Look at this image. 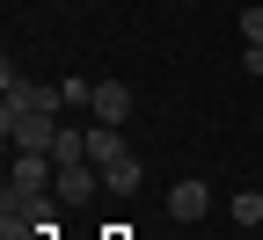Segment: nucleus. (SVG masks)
Instances as JSON below:
<instances>
[{"label":"nucleus","mask_w":263,"mask_h":240,"mask_svg":"<svg viewBox=\"0 0 263 240\" xmlns=\"http://www.w3.org/2000/svg\"><path fill=\"white\" fill-rule=\"evenodd\" d=\"M168 211H176L183 226H197V219H205V211H212V189H205V182H197V175H183V182L168 189Z\"/></svg>","instance_id":"obj_3"},{"label":"nucleus","mask_w":263,"mask_h":240,"mask_svg":"<svg viewBox=\"0 0 263 240\" xmlns=\"http://www.w3.org/2000/svg\"><path fill=\"white\" fill-rule=\"evenodd\" d=\"M241 44H263V8H241Z\"/></svg>","instance_id":"obj_8"},{"label":"nucleus","mask_w":263,"mask_h":240,"mask_svg":"<svg viewBox=\"0 0 263 240\" xmlns=\"http://www.w3.org/2000/svg\"><path fill=\"white\" fill-rule=\"evenodd\" d=\"M234 219H241V226H263V197H256V189L234 197Z\"/></svg>","instance_id":"obj_7"},{"label":"nucleus","mask_w":263,"mask_h":240,"mask_svg":"<svg viewBox=\"0 0 263 240\" xmlns=\"http://www.w3.org/2000/svg\"><path fill=\"white\" fill-rule=\"evenodd\" d=\"M0 131H8V146H15V153H51L59 117H51V110H0Z\"/></svg>","instance_id":"obj_1"},{"label":"nucleus","mask_w":263,"mask_h":240,"mask_svg":"<svg viewBox=\"0 0 263 240\" xmlns=\"http://www.w3.org/2000/svg\"><path fill=\"white\" fill-rule=\"evenodd\" d=\"M132 117V88L124 80H95V124H124Z\"/></svg>","instance_id":"obj_4"},{"label":"nucleus","mask_w":263,"mask_h":240,"mask_svg":"<svg viewBox=\"0 0 263 240\" xmlns=\"http://www.w3.org/2000/svg\"><path fill=\"white\" fill-rule=\"evenodd\" d=\"M241 73H249V80H263V44H241Z\"/></svg>","instance_id":"obj_9"},{"label":"nucleus","mask_w":263,"mask_h":240,"mask_svg":"<svg viewBox=\"0 0 263 240\" xmlns=\"http://www.w3.org/2000/svg\"><path fill=\"white\" fill-rule=\"evenodd\" d=\"M139 182H146V167H139V160H132V153H124L117 167H103V189H110V197H132V189H139Z\"/></svg>","instance_id":"obj_6"},{"label":"nucleus","mask_w":263,"mask_h":240,"mask_svg":"<svg viewBox=\"0 0 263 240\" xmlns=\"http://www.w3.org/2000/svg\"><path fill=\"white\" fill-rule=\"evenodd\" d=\"M88 160H95V167H117V160H124V131H117V124H88Z\"/></svg>","instance_id":"obj_5"},{"label":"nucleus","mask_w":263,"mask_h":240,"mask_svg":"<svg viewBox=\"0 0 263 240\" xmlns=\"http://www.w3.org/2000/svg\"><path fill=\"white\" fill-rule=\"evenodd\" d=\"M8 197H59V160H51V153H15Z\"/></svg>","instance_id":"obj_2"}]
</instances>
